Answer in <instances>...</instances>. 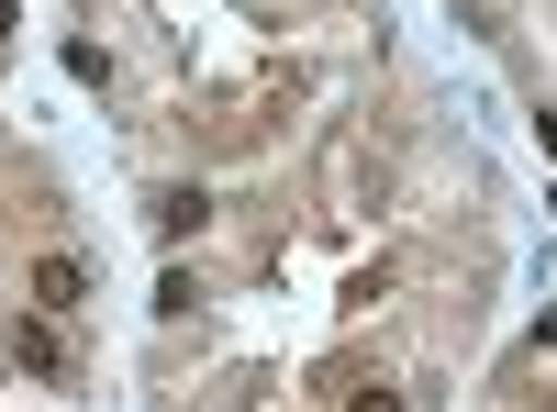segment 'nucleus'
I'll use <instances>...</instances> for the list:
<instances>
[{
	"label": "nucleus",
	"instance_id": "nucleus-1",
	"mask_svg": "<svg viewBox=\"0 0 557 412\" xmlns=\"http://www.w3.org/2000/svg\"><path fill=\"white\" fill-rule=\"evenodd\" d=\"M12 357H23L34 379H67V335H57V312H23V324H12Z\"/></svg>",
	"mask_w": 557,
	"mask_h": 412
},
{
	"label": "nucleus",
	"instance_id": "nucleus-2",
	"mask_svg": "<svg viewBox=\"0 0 557 412\" xmlns=\"http://www.w3.org/2000/svg\"><path fill=\"white\" fill-rule=\"evenodd\" d=\"M78 301H89V267H78V257H34V312H57V324H67Z\"/></svg>",
	"mask_w": 557,
	"mask_h": 412
},
{
	"label": "nucleus",
	"instance_id": "nucleus-3",
	"mask_svg": "<svg viewBox=\"0 0 557 412\" xmlns=\"http://www.w3.org/2000/svg\"><path fill=\"white\" fill-rule=\"evenodd\" d=\"M201 223H212L201 190H157V235H201Z\"/></svg>",
	"mask_w": 557,
	"mask_h": 412
},
{
	"label": "nucleus",
	"instance_id": "nucleus-4",
	"mask_svg": "<svg viewBox=\"0 0 557 412\" xmlns=\"http://www.w3.org/2000/svg\"><path fill=\"white\" fill-rule=\"evenodd\" d=\"M346 412H412L401 390H380V379H368V390H346Z\"/></svg>",
	"mask_w": 557,
	"mask_h": 412
}]
</instances>
